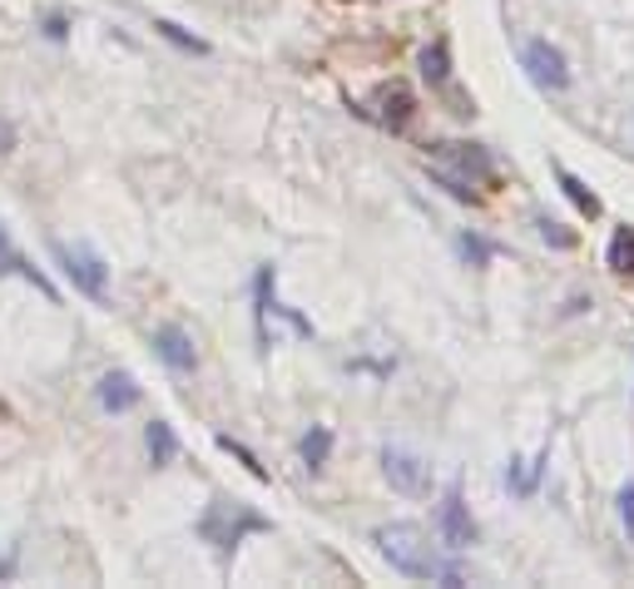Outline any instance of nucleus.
I'll use <instances>...</instances> for the list:
<instances>
[{"label":"nucleus","mask_w":634,"mask_h":589,"mask_svg":"<svg viewBox=\"0 0 634 589\" xmlns=\"http://www.w3.org/2000/svg\"><path fill=\"white\" fill-rule=\"evenodd\" d=\"M5 273H15V278H25V283H31V288H35V292H40V298H45V302H60V288H55V283H50V278H45V273H40V268H35L31 257H25V253H21V248H15L11 228L0 224V278H5Z\"/></svg>","instance_id":"1a4fd4ad"},{"label":"nucleus","mask_w":634,"mask_h":589,"mask_svg":"<svg viewBox=\"0 0 634 589\" xmlns=\"http://www.w3.org/2000/svg\"><path fill=\"white\" fill-rule=\"evenodd\" d=\"M421 80H427L431 89H452V45L446 40L421 50Z\"/></svg>","instance_id":"4468645a"},{"label":"nucleus","mask_w":634,"mask_h":589,"mask_svg":"<svg viewBox=\"0 0 634 589\" xmlns=\"http://www.w3.org/2000/svg\"><path fill=\"white\" fill-rule=\"evenodd\" d=\"M610 268L614 273H634V228L630 224L614 228V238H610Z\"/></svg>","instance_id":"a211bd4d"},{"label":"nucleus","mask_w":634,"mask_h":589,"mask_svg":"<svg viewBox=\"0 0 634 589\" xmlns=\"http://www.w3.org/2000/svg\"><path fill=\"white\" fill-rule=\"evenodd\" d=\"M411 115H417V99H411L402 85H392V89H382V95H376V124H382V129L402 134V129L411 124Z\"/></svg>","instance_id":"f8f14e48"},{"label":"nucleus","mask_w":634,"mask_h":589,"mask_svg":"<svg viewBox=\"0 0 634 589\" xmlns=\"http://www.w3.org/2000/svg\"><path fill=\"white\" fill-rule=\"evenodd\" d=\"M218 446H224L228 456H238V461L248 466V476H253V481H268V466H263L259 456H253V450L243 446V441H234V436H224V431H218Z\"/></svg>","instance_id":"aec40b11"},{"label":"nucleus","mask_w":634,"mask_h":589,"mask_svg":"<svg viewBox=\"0 0 634 589\" xmlns=\"http://www.w3.org/2000/svg\"><path fill=\"white\" fill-rule=\"evenodd\" d=\"M11 144H15V124L11 119H0V154H11Z\"/></svg>","instance_id":"b1692460"},{"label":"nucleus","mask_w":634,"mask_h":589,"mask_svg":"<svg viewBox=\"0 0 634 589\" xmlns=\"http://www.w3.org/2000/svg\"><path fill=\"white\" fill-rule=\"evenodd\" d=\"M144 450H149L154 466H174V461H179V436H174L169 421L154 417L149 426H144Z\"/></svg>","instance_id":"ddd939ff"},{"label":"nucleus","mask_w":634,"mask_h":589,"mask_svg":"<svg viewBox=\"0 0 634 589\" xmlns=\"http://www.w3.org/2000/svg\"><path fill=\"white\" fill-rule=\"evenodd\" d=\"M476 536H481V530H476V520H471V505H466L462 485H452L436 505V540L452 550V555H462V550L476 545Z\"/></svg>","instance_id":"39448f33"},{"label":"nucleus","mask_w":634,"mask_h":589,"mask_svg":"<svg viewBox=\"0 0 634 589\" xmlns=\"http://www.w3.org/2000/svg\"><path fill=\"white\" fill-rule=\"evenodd\" d=\"M540 224V238H546V243H555V248H575V233H565V228L555 224V218H536Z\"/></svg>","instance_id":"412c9836"},{"label":"nucleus","mask_w":634,"mask_h":589,"mask_svg":"<svg viewBox=\"0 0 634 589\" xmlns=\"http://www.w3.org/2000/svg\"><path fill=\"white\" fill-rule=\"evenodd\" d=\"M427 164H431V169H441V173H452V179H462V183H471V189L495 183V159L481 149V144L441 140V144H431Z\"/></svg>","instance_id":"20e7f679"},{"label":"nucleus","mask_w":634,"mask_h":589,"mask_svg":"<svg viewBox=\"0 0 634 589\" xmlns=\"http://www.w3.org/2000/svg\"><path fill=\"white\" fill-rule=\"evenodd\" d=\"M456 253H462L466 263H471V268H486V263L495 257V243H486L481 233H471V228H466V233L456 238Z\"/></svg>","instance_id":"6ab92c4d"},{"label":"nucleus","mask_w":634,"mask_h":589,"mask_svg":"<svg viewBox=\"0 0 634 589\" xmlns=\"http://www.w3.org/2000/svg\"><path fill=\"white\" fill-rule=\"evenodd\" d=\"M372 545H376V555L387 560V565L397 569V575H407V579H441V585H452V589L466 585L462 565L441 560L436 550H431L427 530L411 526V520H392V526H376V530H372Z\"/></svg>","instance_id":"f257e3e1"},{"label":"nucleus","mask_w":634,"mask_h":589,"mask_svg":"<svg viewBox=\"0 0 634 589\" xmlns=\"http://www.w3.org/2000/svg\"><path fill=\"white\" fill-rule=\"evenodd\" d=\"M382 476H387V485L397 495H411V501L431 495V466L421 461V456H411V450H402V446L382 450Z\"/></svg>","instance_id":"423d86ee"},{"label":"nucleus","mask_w":634,"mask_h":589,"mask_svg":"<svg viewBox=\"0 0 634 589\" xmlns=\"http://www.w3.org/2000/svg\"><path fill=\"white\" fill-rule=\"evenodd\" d=\"M199 540L204 545H214L218 555H234L238 545H243L248 536H268L273 520L263 510H253L248 501H228V495H214L208 501V510L199 515Z\"/></svg>","instance_id":"f03ea898"},{"label":"nucleus","mask_w":634,"mask_h":589,"mask_svg":"<svg viewBox=\"0 0 634 589\" xmlns=\"http://www.w3.org/2000/svg\"><path fill=\"white\" fill-rule=\"evenodd\" d=\"M521 64H526V75L536 80L540 89L570 85V64H565V55H560V45H550V40H530L526 50H521Z\"/></svg>","instance_id":"0eeeda50"},{"label":"nucleus","mask_w":634,"mask_h":589,"mask_svg":"<svg viewBox=\"0 0 634 589\" xmlns=\"http://www.w3.org/2000/svg\"><path fill=\"white\" fill-rule=\"evenodd\" d=\"M45 40H55V45H60V40H70V21H65V15H60V11H55V15H45Z\"/></svg>","instance_id":"5701e85b"},{"label":"nucleus","mask_w":634,"mask_h":589,"mask_svg":"<svg viewBox=\"0 0 634 589\" xmlns=\"http://www.w3.org/2000/svg\"><path fill=\"white\" fill-rule=\"evenodd\" d=\"M140 397H144V386L134 382L130 372H105V376H99V386H95L99 411H109V417H124V411H134V407H140Z\"/></svg>","instance_id":"9d476101"},{"label":"nucleus","mask_w":634,"mask_h":589,"mask_svg":"<svg viewBox=\"0 0 634 589\" xmlns=\"http://www.w3.org/2000/svg\"><path fill=\"white\" fill-rule=\"evenodd\" d=\"M50 253H55V263H60V273L70 278V288H75V292H85L89 302L109 298V263L89 243H60V238H55Z\"/></svg>","instance_id":"7ed1b4c3"},{"label":"nucleus","mask_w":634,"mask_h":589,"mask_svg":"<svg viewBox=\"0 0 634 589\" xmlns=\"http://www.w3.org/2000/svg\"><path fill=\"white\" fill-rule=\"evenodd\" d=\"M555 183H560V193H565L570 204L581 208L585 218H600V199H595L590 189H585V179L581 173H570V169H555Z\"/></svg>","instance_id":"2eb2a0df"},{"label":"nucleus","mask_w":634,"mask_h":589,"mask_svg":"<svg viewBox=\"0 0 634 589\" xmlns=\"http://www.w3.org/2000/svg\"><path fill=\"white\" fill-rule=\"evenodd\" d=\"M154 357H159V362L169 366L174 376H189V372H199L194 337L183 333L179 322H164V327H154Z\"/></svg>","instance_id":"6e6552de"},{"label":"nucleus","mask_w":634,"mask_h":589,"mask_svg":"<svg viewBox=\"0 0 634 589\" xmlns=\"http://www.w3.org/2000/svg\"><path fill=\"white\" fill-rule=\"evenodd\" d=\"M298 456H302V466H308V471H323L327 456H333V431H327V426H312L308 436L298 441Z\"/></svg>","instance_id":"dca6fc26"},{"label":"nucleus","mask_w":634,"mask_h":589,"mask_svg":"<svg viewBox=\"0 0 634 589\" xmlns=\"http://www.w3.org/2000/svg\"><path fill=\"white\" fill-rule=\"evenodd\" d=\"M278 268L273 263H263L259 268V278H253V327H259V352H268L273 347V337H268V317H273V308H278Z\"/></svg>","instance_id":"9b49d317"},{"label":"nucleus","mask_w":634,"mask_h":589,"mask_svg":"<svg viewBox=\"0 0 634 589\" xmlns=\"http://www.w3.org/2000/svg\"><path fill=\"white\" fill-rule=\"evenodd\" d=\"M154 35H159V40H169L174 50H183V55H208V40H199L194 31H183V25H174V21H154Z\"/></svg>","instance_id":"f3484780"},{"label":"nucleus","mask_w":634,"mask_h":589,"mask_svg":"<svg viewBox=\"0 0 634 589\" xmlns=\"http://www.w3.org/2000/svg\"><path fill=\"white\" fill-rule=\"evenodd\" d=\"M620 520H624V530H630V545H634V481L620 485Z\"/></svg>","instance_id":"4be33fe9"}]
</instances>
